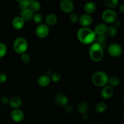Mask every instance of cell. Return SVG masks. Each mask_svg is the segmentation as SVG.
<instances>
[{"instance_id": "1", "label": "cell", "mask_w": 124, "mask_h": 124, "mask_svg": "<svg viewBox=\"0 0 124 124\" xmlns=\"http://www.w3.org/2000/svg\"><path fill=\"white\" fill-rule=\"evenodd\" d=\"M79 41L85 45L92 44L96 39V35L94 31L88 27H81L77 32Z\"/></svg>"}, {"instance_id": "2", "label": "cell", "mask_w": 124, "mask_h": 124, "mask_svg": "<svg viewBox=\"0 0 124 124\" xmlns=\"http://www.w3.org/2000/svg\"><path fill=\"white\" fill-rule=\"evenodd\" d=\"M89 55L94 62H99L104 56V50L101 44L98 42L92 44L89 48Z\"/></svg>"}, {"instance_id": "3", "label": "cell", "mask_w": 124, "mask_h": 124, "mask_svg": "<svg viewBox=\"0 0 124 124\" xmlns=\"http://www.w3.org/2000/svg\"><path fill=\"white\" fill-rule=\"evenodd\" d=\"M109 78L107 74L102 71H98L94 73L92 78L93 84L98 87H104L108 84Z\"/></svg>"}, {"instance_id": "4", "label": "cell", "mask_w": 124, "mask_h": 124, "mask_svg": "<svg viewBox=\"0 0 124 124\" xmlns=\"http://www.w3.org/2000/svg\"><path fill=\"white\" fill-rule=\"evenodd\" d=\"M13 48L17 53L23 54L25 53L28 48V42L23 37L17 38L13 42Z\"/></svg>"}, {"instance_id": "5", "label": "cell", "mask_w": 124, "mask_h": 124, "mask_svg": "<svg viewBox=\"0 0 124 124\" xmlns=\"http://www.w3.org/2000/svg\"><path fill=\"white\" fill-rule=\"evenodd\" d=\"M102 18L106 23H113L116 21L117 13L111 9H106L102 13Z\"/></svg>"}, {"instance_id": "6", "label": "cell", "mask_w": 124, "mask_h": 124, "mask_svg": "<svg viewBox=\"0 0 124 124\" xmlns=\"http://www.w3.org/2000/svg\"><path fill=\"white\" fill-rule=\"evenodd\" d=\"M35 34L39 38H45L49 34L48 27L44 24H38L36 27V29H35Z\"/></svg>"}, {"instance_id": "7", "label": "cell", "mask_w": 124, "mask_h": 124, "mask_svg": "<svg viewBox=\"0 0 124 124\" xmlns=\"http://www.w3.org/2000/svg\"><path fill=\"white\" fill-rule=\"evenodd\" d=\"M108 52L111 56L119 57L122 54V48L118 44L113 43L108 47Z\"/></svg>"}, {"instance_id": "8", "label": "cell", "mask_w": 124, "mask_h": 124, "mask_svg": "<svg viewBox=\"0 0 124 124\" xmlns=\"http://www.w3.org/2000/svg\"><path fill=\"white\" fill-rule=\"evenodd\" d=\"M59 7L64 13H71L74 9V4L71 0H62L60 2Z\"/></svg>"}, {"instance_id": "9", "label": "cell", "mask_w": 124, "mask_h": 124, "mask_svg": "<svg viewBox=\"0 0 124 124\" xmlns=\"http://www.w3.org/2000/svg\"><path fill=\"white\" fill-rule=\"evenodd\" d=\"M11 119L15 122H21L24 120V114L19 109H14L10 113Z\"/></svg>"}, {"instance_id": "10", "label": "cell", "mask_w": 124, "mask_h": 124, "mask_svg": "<svg viewBox=\"0 0 124 124\" xmlns=\"http://www.w3.org/2000/svg\"><path fill=\"white\" fill-rule=\"evenodd\" d=\"M79 22L82 27H88L93 23V18L90 15L83 14L79 19Z\"/></svg>"}, {"instance_id": "11", "label": "cell", "mask_w": 124, "mask_h": 124, "mask_svg": "<svg viewBox=\"0 0 124 124\" xmlns=\"http://www.w3.org/2000/svg\"><path fill=\"white\" fill-rule=\"evenodd\" d=\"M55 102L56 103L57 105L61 107H65L66 106L69 102V99L67 96L64 93H58L55 96Z\"/></svg>"}, {"instance_id": "12", "label": "cell", "mask_w": 124, "mask_h": 124, "mask_svg": "<svg viewBox=\"0 0 124 124\" xmlns=\"http://www.w3.org/2000/svg\"><path fill=\"white\" fill-rule=\"evenodd\" d=\"M114 90L113 87L110 85H105L103 87L101 92V95L104 99H110L113 96Z\"/></svg>"}, {"instance_id": "13", "label": "cell", "mask_w": 124, "mask_h": 124, "mask_svg": "<svg viewBox=\"0 0 124 124\" xmlns=\"http://www.w3.org/2000/svg\"><path fill=\"white\" fill-rule=\"evenodd\" d=\"M51 79L50 76L47 75H43L40 76L37 80L38 85L41 87H46L50 84Z\"/></svg>"}, {"instance_id": "14", "label": "cell", "mask_w": 124, "mask_h": 124, "mask_svg": "<svg viewBox=\"0 0 124 124\" xmlns=\"http://www.w3.org/2000/svg\"><path fill=\"white\" fill-rule=\"evenodd\" d=\"M12 24L13 27L16 30H21L23 29L25 24V21L20 16H16L12 20Z\"/></svg>"}, {"instance_id": "15", "label": "cell", "mask_w": 124, "mask_h": 124, "mask_svg": "<svg viewBox=\"0 0 124 124\" xmlns=\"http://www.w3.org/2000/svg\"><path fill=\"white\" fill-rule=\"evenodd\" d=\"M107 27V25L104 23H99L96 25L93 31H94V33L96 34V36L104 35V34L106 33Z\"/></svg>"}, {"instance_id": "16", "label": "cell", "mask_w": 124, "mask_h": 124, "mask_svg": "<svg viewBox=\"0 0 124 124\" xmlns=\"http://www.w3.org/2000/svg\"><path fill=\"white\" fill-rule=\"evenodd\" d=\"M96 9V5L94 2L89 1L86 2L84 6V10L86 14L90 15L94 13Z\"/></svg>"}, {"instance_id": "17", "label": "cell", "mask_w": 124, "mask_h": 124, "mask_svg": "<svg viewBox=\"0 0 124 124\" xmlns=\"http://www.w3.org/2000/svg\"><path fill=\"white\" fill-rule=\"evenodd\" d=\"M34 13L29 8L23 10L21 12L20 17L23 18L24 21H30L32 19Z\"/></svg>"}, {"instance_id": "18", "label": "cell", "mask_w": 124, "mask_h": 124, "mask_svg": "<svg viewBox=\"0 0 124 124\" xmlns=\"http://www.w3.org/2000/svg\"><path fill=\"white\" fill-rule=\"evenodd\" d=\"M58 21V17L56 15L53 13H50L46 17L45 19V22H46V25H50V26H53L56 24Z\"/></svg>"}, {"instance_id": "19", "label": "cell", "mask_w": 124, "mask_h": 124, "mask_svg": "<svg viewBox=\"0 0 124 124\" xmlns=\"http://www.w3.org/2000/svg\"><path fill=\"white\" fill-rule=\"evenodd\" d=\"M10 107L14 109H19V108L22 105V100L18 96H15L11 98L9 100V103Z\"/></svg>"}, {"instance_id": "20", "label": "cell", "mask_w": 124, "mask_h": 124, "mask_svg": "<svg viewBox=\"0 0 124 124\" xmlns=\"http://www.w3.org/2000/svg\"><path fill=\"white\" fill-rule=\"evenodd\" d=\"M78 110L82 114L87 113L89 110V105L86 101H81L78 104Z\"/></svg>"}, {"instance_id": "21", "label": "cell", "mask_w": 124, "mask_h": 124, "mask_svg": "<svg viewBox=\"0 0 124 124\" xmlns=\"http://www.w3.org/2000/svg\"><path fill=\"white\" fill-rule=\"evenodd\" d=\"M107 108V104L103 102H100L96 105L95 107H94V110L96 112L98 113H102L106 111Z\"/></svg>"}, {"instance_id": "22", "label": "cell", "mask_w": 124, "mask_h": 124, "mask_svg": "<svg viewBox=\"0 0 124 124\" xmlns=\"http://www.w3.org/2000/svg\"><path fill=\"white\" fill-rule=\"evenodd\" d=\"M29 8L30 10H31L33 13H36L41 8V4H40V3L38 1H33V0L31 1V0L30 2V5H29Z\"/></svg>"}, {"instance_id": "23", "label": "cell", "mask_w": 124, "mask_h": 124, "mask_svg": "<svg viewBox=\"0 0 124 124\" xmlns=\"http://www.w3.org/2000/svg\"><path fill=\"white\" fill-rule=\"evenodd\" d=\"M117 29L115 27L114 25H111L110 26L107 27V29L106 30V33L107 34L108 36L110 37H114L117 35Z\"/></svg>"}, {"instance_id": "24", "label": "cell", "mask_w": 124, "mask_h": 124, "mask_svg": "<svg viewBox=\"0 0 124 124\" xmlns=\"http://www.w3.org/2000/svg\"><path fill=\"white\" fill-rule=\"evenodd\" d=\"M108 84L110 85H109L111 86V87H117L120 84V80L117 76H111L110 78H109V81H108Z\"/></svg>"}, {"instance_id": "25", "label": "cell", "mask_w": 124, "mask_h": 124, "mask_svg": "<svg viewBox=\"0 0 124 124\" xmlns=\"http://www.w3.org/2000/svg\"><path fill=\"white\" fill-rule=\"evenodd\" d=\"M30 2V1L29 0H22V1H18V7L21 10L29 8Z\"/></svg>"}, {"instance_id": "26", "label": "cell", "mask_w": 124, "mask_h": 124, "mask_svg": "<svg viewBox=\"0 0 124 124\" xmlns=\"http://www.w3.org/2000/svg\"><path fill=\"white\" fill-rule=\"evenodd\" d=\"M105 4L109 8H115L118 6L119 1L117 0H105Z\"/></svg>"}, {"instance_id": "27", "label": "cell", "mask_w": 124, "mask_h": 124, "mask_svg": "<svg viewBox=\"0 0 124 124\" xmlns=\"http://www.w3.org/2000/svg\"><path fill=\"white\" fill-rule=\"evenodd\" d=\"M32 19L33 20V21L35 22V23L40 24H41L42 20H43V17H42V15L40 14V13H35V14L33 15Z\"/></svg>"}, {"instance_id": "28", "label": "cell", "mask_w": 124, "mask_h": 124, "mask_svg": "<svg viewBox=\"0 0 124 124\" xmlns=\"http://www.w3.org/2000/svg\"><path fill=\"white\" fill-rule=\"evenodd\" d=\"M51 79L54 82H58L61 80L62 76L59 73L54 72L51 75Z\"/></svg>"}, {"instance_id": "29", "label": "cell", "mask_w": 124, "mask_h": 124, "mask_svg": "<svg viewBox=\"0 0 124 124\" xmlns=\"http://www.w3.org/2000/svg\"><path fill=\"white\" fill-rule=\"evenodd\" d=\"M7 52V48L6 44L2 42H0V58L4 56Z\"/></svg>"}, {"instance_id": "30", "label": "cell", "mask_w": 124, "mask_h": 124, "mask_svg": "<svg viewBox=\"0 0 124 124\" xmlns=\"http://www.w3.org/2000/svg\"><path fill=\"white\" fill-rule=\"evenodd\" d=\"M21 60L24 64H28L30 61V56L25 52V53L21 54Z\"/></svg>"}, {"instance_id": "31", "label": "cell", "mask_w": 124, "mask_h": 124, "mask_svg": "<svg viewBox=\"0 0 124 124\" xmlns=\"http://www.w3.org/2000/svg\"><path fill=\"white\" fill-rule=\"evenodd\" d=\"M79 18L78 15L76 13H72L69 16V19H70V21L72 23H74V24L79 22Z\"/></svg>"}, {"instance_id": "32", "label": "cell", "mask_w": 124, "mask_h": 124, "mask_svg": "<svg viewBox=\"0 0 124 124\" xmlns=\"http://www.w3.org/2000/svg\"><path fill=\"white\" fill-rule=\"evenodd\" d=\"M7 76L4 73H0V84H3L7 81Z\"/></svg>"}, {"instance_id": "33", "label": "cell", "mask_w": 124, "mask_h": 124, "mask_svg": "<svg viewBox=\"0 0 124 124\" xmlns=\"http://www.w3.org/2000/svg\"><path fill=\"white\" fill-rule=\"evenodd\" d=\"M9 100L10 99H8V97L6 96H2L0 99V101H1V103L2 104H7L9 103Z\"/></svg>"}, {"instance_id": "34", "label": "cell", "mask_w": 124, "mask_h": 124, "mask_svg": "<svg viewBox=\"0 0 124 124\" xmlns=\"http://www.w3.org/2000/svg\"><path fill=\"white\" fill-rule=\"evenodd\" d=\"M64 107H65V111H66L67 113H71L73 111V108L71 107V106H70V105H67L66 106H65Z\"/></svg>"}, {"instance_id": "35", "label": "cell", "mask_w": 124, "mask_h": 124, "mask_svg": "<svg viewBox=\"0 0 124 124\" xmlns=\"http://www.w3.org/2000/svg\"><path fill=\"white\" fill-rule=\"evenodd\" d=\"M115 25H114V26L115 27H121V25H122V23H121L120 21H115Z\"/></svg>"}, {"instance_id": "36", "label": "cell", "mask_w": 124, "mask_h": 124, "mask_svg": "<svg viewBox=\"0 0 124 124\" xmlns=\"http://www.w3.org/2000/svg\"><path fill=\"white\" fill-rule=\"evenodd\" d=\"M82 117H83L84 119L87 121V120H88V118H89V116H88V114L85 113V114H84L83 116H82Z\"/></svg>"}, {"instance_id": "37", "label": "cell", "mask_w": 124, "mask_h": 124, "mask_svg": "<svg viewBox=\"0 0 124 124\" xmlns=\"http://www.w3.org/2000/svg\"><path fill=\"white\" fill-rule=\"evenodd\" d=\"M119 10L122 13H124V4H121L119 6Z\"/></svg>"}, {"instance_id": "38", "label": "cell", "mask_w": 124, "mask_h": 124, "mask_svg": "<svg viewBox=\"0 0 124 124\" xmlns=\"http://www.w3.org/2000/svg\"></svg>"}, {"instance_id": "39", "label": "cell", "mask_w": 124, "mask_h": 124, "mask_svg": "<svg viewBox=\"0 0 124 124\" xmlns=\"http://www.w3.org/2000/svg\"><path fill=\"white\" fill-rule=\"evenodd\" d=\"M0 64H1V60H0Z\"/></svg>"}, {"instance_id": "40", "label": "cell", "mask_w": 124, "mask_h": 124, "mask_svg": "<svg viewBox=\"0 0 124 124\" xmlns=\"http://www.w3.org/2000/svg\"></svg>"}]
</instances>
